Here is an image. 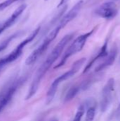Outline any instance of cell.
Segmentation results:
<instances>
[{
  "label": "cell",
  "instance_id": "cell-1",
  "mask_svg": "<svg viewBox=\"0 0 120 121\" xmlns=\"http://www.w3.org/2000/svg\"><path fill=\"white\" fill-rule=\"evenodd\" d=\"M74 33H69L64 36L61 39V40L57 43V45L54 48L52 51L50 53V55L47 56V59L44 61L42 65L39 67L33 79L30 89L25 97L26 100L31 99L36 94V92L38 90L40 84L41 83V81L42 80L45 74L48 72V70L50 69L52 65L56 62V60L59 57L63 50H64L65 47L74 38Z\"/></svg>",
  "mask_w": 120,
  "mask_h": 121
},
{
  "label": "cell",
  "instance_id": "cell-2",
  "mask_svg": "<svg viewBox=\"0 0 120 121\" xmlns=\"http://www.w3.org/2000/svg\"><path fill=\"white\" fill-rule=\"evenodd\" d=\"M86 60V59L85 57H83V58H81V59L76 61L73 64L71 68L69 71L66 72L65 73L60 75L59 77H58L57 78H56L54 80V82L52 83V84H51V86H50V87L47 91V94L46 100H47V104H49L50 103H51L54 97L55 96V94L57 93V91L58 89L59 84L62 82H64V81H66V80L69 79V78L72 77L73 76H74L79 71V69L81 68L83 65L85 63Z\"/></svg>",
  "mask_w": 120,
  "mask_h": 121
},
{
  "label": "cell",
  "instance_id": "cell-3",
  "mask_svg": "<svg viewBox=\"0 0 120 121\" xmlns=\"http://www.w3.org/2000/svg\"><path fill=\"white\" fill-rule=\"evenodd\" d=\"M63 28L58 23V25L54 28L45 37L42 43L35 49L33 51V52L27 57L25 60V65H31L33 63H35L37 59L45 52V50L48 48L50 45L52 43V42L56 38V37L58 35L59 31Z\"/></svg>",
  "mask_w": 120,
  "mask_h": 121
},
{
  "label": "cell",
  "instance_id": "cell-4",
  "mask_svg": "<svg viewBox=\"0 0 120 121\" xmlns=\"http://www.w3.org/2000/svg\"><path fill=\"white\" fill-rule=\"evenodd\" d=\"M94 30H95V28L92 29L91 31H89L88 33H83V34L78 36L73 41V43L70 45V46L66 49V50L64 52L62 59L60 60L59 62L54 67V69L59 68V67H62L63 65H64V64L66 63V62L70 57H71L72 55L81 51L82 49L83 48L86 41L89 38V37L94 33Z\"/></svg>",
  "mask_w": 120,
  "mask_h": 121
},
{
  "label": "cell",
  "instance_id": "cell-5",
  "mask_svg": "<svg viewBox=\"0 0 120 121\" xmlns=\"http://www.w3.org/2000/svg\"><path fill=\"white\" fill-rule=\"evenodd\" d=\"M40 30V27H37L35 30H34L30 34V35H28L22 42H21L11 52H10L6 56L0 59V69L3 68L4 66L8 65L9 63H11V62H14L15 60H16L22 55L24 48L28 43H30L31 41H33L35 38V37L38 35Z\"/></svg>",
  "mask_w": 120,
  "mask_h": 121
},
{
  "label": "cell",
  "instance_id": "cell-6",
  "mask_svg": "<svg viewBox=\"0 0 120 121\" xmlns=\"http://www.w3.org/2000/svg\"><path fill=\"white\" fill-rule=\"evenodd\" d=\"M24 82V79H19L15 81L0 96V113L8 106L12 100L18 89L21 86L22 83Z\"/></svg>",
  "mask_w": 120,
  "mask_h": 121
},
{
  "label": "cell",
  "instance_id": "cell-7",
  "mask_svg": "<svg viewBox=\"0 0 120 121\" xmlns=\"http://www.w3.org/2000/svg\"><path fill=\"white\" fill-rule=\"evenodd\" d=\"M115 88V79L110 78L104 86L102 91V98L100 101V110L102 112H105L109 108L111 100L112 94Z\"/></svg>",
  "mask_w": 120,
  "mask_h": 121
},
{
  "label": "cell",
  "instance_id": "cell-8",
  "mask_svg": "<svg viewBox=\"0 0 120 121\" xmlns=\"http://www.w3.org/2000/svg\"><path fill=\"white\" fill-rule=\"evenodd\" d=\"M95 14L105 19H112L117 14L115 3L113 1H109L101 4L95 10Z\"/></svg>",
  "mask_w": 120,
  "mask_h": 121
},
{
  "label": "cell",
  "instance_id": "cell-9",
  "mask_svg": "<svg viewBox=\"0 0 120 121\" xmlns=\"http://www.w3.org/2000/svg\"><path fill=\"white\" fill-rule=\"evenodd\" d=\"M26 7H27L26 4H21L13 11V13L6 21H4L2 23L0 24V34L16 23V20L20 17V16L25 10Z\"/></svg>",
  "mask_w": 120,
  "mask_h": 121
},
{
  "label": "cell",
  "instance_id": "cell-10",
  "mask_svg": "<svg viewBox=\"0 0 120 121\" xmlns=\"http://www.w3.org/2000/svg\"><path fill=\"white\" fill-rule=\"evenodd\" d=\"M83 1V0H80L65 15L62 16V18H61V20L59 22V24L60 26H62V27L64 28L69 22H71L72 20H74L76 16L79 14V13L81 11V9L82 7Z\"/></svg>",
  "mask_w": 120,
  "mask_h": 121
},
{
  "label": "cell",
  "instance_id": "cell-11",
  "mask_svg": "<svg viewBox=\"0 0 120 121\" xmlns=\"http://www.w3.org/2000/svg\"><path fill=\"white\" fill-rule=\"evenodd\" d=\"M116 56H117V49L116 48H113L111 52L110 53H108V56L106 57V59L101 63L95 69V71L96 72H100L105 69H106L107 67L111 66L113 65V63L115 61L116 59Z\"/></svg>",
  "mask_w": 120,
  "mask_h": 121
},
{
  "label": "cell",
  "instance_id": "cell-12",
  "mask_svg": "<svg viewBox=\"0 0 120 121\" xmlns=\"http://www.w3.org/2000/svg\"><path fill=\"white\" fill-rule=\"evenodd\" d=\"M108 55V40L105 41V43H104V45L102 46L100 50L99 51V52L97 54V55L95 57H94L89 62L88 64L86 66L84 70H83V73H86L91 68V67L93 65V64L98 60L100 59H102V58H104V57H106Z\"/></svg>",
  "mask_w": 120,
  "mask_h": 121
},
{
  "label": "cell",
  "instance_id": "cell-13",
  "mask_svg": "<svg viewBox=\"0 0 120 121\" xmlns=\"http://www.w3.org/2000/svg\"><path fill=\"white\" fill-rule=\"evenodd\" d=\"M82 88L81 86H72L66 93V95L65 96V101H69L72 100L80 91L81 89Z\"/></svg>",
  "mask_w": 120,
  "mask_h": 121
},
{
  "label": "cell",
  "instance_id": "cell-14",
  "mask_svg": "<svg viewBox=\"0 0 120 121\" xmlns=\"http://www.w3.org/2000/svg\"><path fill=\"white\" fill-rule=\"evenodd\" d=\"M21 35V33L20 32H18V33H15L14 34L10 35L9 37H8L6 40H4L2 43H0V52H2L3 50H4L8 46V45L10 44V43L14 40L15 38H16L17 37H18L19 35Z\"/></svg>",
  "mask_w": 120,
  "mask_h": 121
},
{
  "label": "cell",
  "instance_id": "cell-15",
  "mask_svg": "<svg viewBox=\"0 0 120 121\" xmlns=\"http://www.w3.org/2000/svg\"><path fill=\"white\" fill-rule=\"evenodd\" d=\"M95 112H96L95 106H90L86 111L85 121H93L95 116Z\"/></svg>",
  "mask_w": 120,
  "mask_h": 121
},
{
  "label": "cell",
  "instance_id": "cell-16",
  "mask_svg": "<svg viewBox=\"0 0 120 121\" xmlns=\"http://www.w3.org/2000/svg\"><path fill=\"white\" fill-rule=\"evenodd\" d=\"M84 113H85V107L83 105H81L78 108L77 112L74 116V118L73 121H81V119L83 118Z\"/></svg>",
  "mask_w": 120,
  "mask_h": 121
},
{
  "label": "cell",
  "instance_id": "cell-17",
  "mask_svg": "<svg viewBox=\"0 0 120 121\" xmlns=\"http://www.w3.org/2000/svg\"><path fill=\"white\" fill-rule=\"evenodd\" d=\"M19 0H5L2 2L0 3V11H2L4 9H6L7 7L10 6L11 4H13V3L18 1Z\"/></svg>",
  "mask_w": 120,
  "mask_h": 121
},
{
  "label": "cell",
  "instance_id": "cell-18",
  "mask_svg": "<svg viewBox=\"0 0 120 121\" xmlns=\"http://www.w3.org/2000/svg\"><path fill=\"white\" fill-rule=\"evenodd\" d=\"M68 1H69V0H60V1H59V4H58L57 7H58V8H60V7L63 6L64 5H65V4H66Z\"/></svg>",
  "mask_w": 120,
  "mask_h": 121
},
{
  "label": "cell",
  "instance_id": "cell-19",
  "mask_svg": "<svg viewBox=\"0 0 120 121\" xmlns=\"http://www.w3.org/2000/svg\"><path fill=\"white\" fill-rule=\"evenodd\" d=\"M116 117H118V118L120 117V103L117 111H116Z\"/></svg>",
  "mask_w": 120,
  "mask_h": 121
},
{
  "label": "cell",
  "instance_id": "cell-20",
  "mask_svg": "<svg viewBox=\"0 0 120 121\" xmlns=\"http://www.w3.org/2000/svg\"><path fill=\"white\" fill-rule=\"evenodd\" d=\"M57 121V120H52V121Z\"/></svg>",
  "mask_w": 120,
  "mask_h": 121
},
{
  "label": "cell",
  "instance_id": "cell-21",
  "mask_svg": "<svg viewBox=\"0 0 120 121\" xmlns=\"http://www.w3.org/2000/svg\"><path fill=\"white\" fill-rule=\"evenodd\" d=\"M45 1H47V0H45Z\"/></svg>",
  "mask_w": 120,
  "mask_h": 121
}]
</instances>
